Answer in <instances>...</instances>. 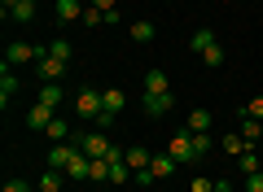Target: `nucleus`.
<instances>
[{
	"label": "nucleus",
	"mask_w": 263,
	"mask_h": 192,
	"mask_svg": "<svg viewBox=\"0 0 263 192\" xmlns=\"http://www.w3.org/2000/svg\"><path fill=\"white\" fill-rule=\"evenodd\" d=\"M88 179H92V183H110V162H105V157H97V162H92V175H88Z\"/></svg>",
	"instance_id": "26"
},
{
	"label": "nucleus",
	"mask_w": 263,
	"mask_h": 192,
	"mask_svg": "<svg viewBox=\"0 0 263 192\" xmlns=\"http://www.w3.org/2000/svg\"><path fill=\"white\" fill-rule=\"evenodd\" d=\"M92 122H97V131H110V127H114V114H110V110H101Z\"/></svg>",
	"instance_id": "32"
},
{
	"label": "nucleus",
	"mask_w": 263,
	"mask_h": 192,
	"mask_svg": "<svg viewBox=\"0 0 263 192\" xmlns=\"http://www.w3.org/2000/svg\"><path fill=\"white\" fill-rule=\"evenodd\" d=\"M237 166H241V175H254V170H263V153H259V148H246V153L237 157Z\"/></svg>",
	"instance_id": "16"
},
{
	"label": "nucleus",
	"mask_w": 263,
	"mask_h": 192,
	"mask_svg": "<svg viewBox=\"0 0 263 192\" xmlns=\"http://www.w3.org/2000/svg\"><path fill=\"white\" fill-rule=\"evenodd\" d=\"M167 110H171V96H145V114L149 118H162Z\"/></svg>",
	"instance_id": "24"
},
{
	"label": "nucleus",
	"mask_w": 263,
	"mask_h": 192,
	"mask_svg": "<svg viewBox=\"0 0 263 192\" xmlns=\"http://www.w3.org/2000/svg\"><path fill=\"white\" fill-rule=\"evenodd\" d=\"M35 70L44 83H57L66 74V61H57V57H48V44H40V57H35Z\"/></svg>",
	"instance_id": "3"
},
{
	"label": "nucleus",
	"mask_w": 263,
	"mask_h": 192,
	"mask_svg": "<svg viewBox=\"0 0 263 192\" xmlns=\"http://www.w3.org/2000/svg\"><path fill=\"white\" fill-rule=\"evenodd\" d=\"M241 136L250 140V144H259V140H263V122H259V118H246V114H241Z\"/></svg>",
	"instance_id": "25"
},
{
	"label": "nucleus",
	"mask_w": 263,
	"mask_h": 192,
	"mask_svg": "<svg viewBox=\"0 0 263 192\" xmlns=\"http://www.w3.org/2000/svg\"><path fill=\"white\" fill-rule=\"evenodd\" d=\"M40 57V44H27V39H13L5 48V66H22V61H35Z\"/></svg>",
	"instance_id": "4"
},
{
	"label": "nucleus",
	"mask_w": 263,
	"mask_h": 192,
	"mask_svg": "<svg viewBox=\"0 0 263 192\" xmlns=\"http://www.w3.org/2000/svg\"><path fill=\"white\" fill-rule=\"evenodd\" d=\"M215 192H233V183H228V179H215Z\"/></svg>",
	"instance_id": "36"
},
{
	"label": "nucleus",
	"mask_w": 263,
	"mask_h": 192,
	"mask_svg": "<svg viewBox=\"0 0 263 192\" xmlns=\"http://www.w3.org/2000/svg\"><path fill=\"white\" fill-rule=\"evenodd\" d=\"M62 179H66L62 170H48V166H44V175H40V183H35V192H62Z\"/></svg>",
	"instance_id": "17"
},
{
	"label": "nucleus",
	"mask_w": 263,
	"mask_h": 192,
	"mask_svg": "<svg viewBox=\"0 0 263 192\" xmlns=\"http://www.w3.org/2000/svg\"><path fill=\"white\" fill-rule=\"evenodd\" d=\"M88 5H92V9H101V13H119V5H114V0H88Z\"/></svg>",
	"instance_id": "35"
},
{
	"label": "nucleus",
	"mask_w": 263,
	"mask_h": 192,
	"mask_svg": "<svg viewBox=\"0 0 263 192\" xmlns=\"http://www.w3.org/2000/svg\"><path fill=\"white\" fill-rule=\"evenodd\" d=\"M70 157H75V144L66 140V144H53V148H48L44 166H48V170H62V175H66V162H70Z\"/></svg>",
	"instance_id": "7"
},
{
	"label": "nucleus",
	"mask_w": 263,
	"mask_h": 192,
	"mask_svg": "<svg viewBox=\"0 0 263 192\" xmlns=\"http://www.w3.org/2000/svg\"><path fill=\"white\" fill-rule=\"evenodd\" d=\"M0 192H35V188H31L27 179H9V183H5V188H0Z\"/></svg>",
	"instance_id": "34"
},
{
	"label": "nucleus",
	"mask_w": 263,
	"mask_h": 192,
	"mask_svg": "<svg viewBox=\"0 0 263 192\" xmlns=\"http://www.w3.org/2000/svg\"><path fill=\"white\" fill-rule=\"evenodd\" d=\"M241 114H246V118H259V122H263V96H250V105H246Z\"/></svg>",
	"instance_id": "30"
},
{
	"label": "nucleus",
	"mask_w": 263,
	"mask_h": 192,
	"mask_svg": "<svg viewBox=\"0 0 263 192\" xmlns=\"http://www.w3.org/2000/svg\"><path fill=\"white\" fill-rule=\"evenodd\" d=\"M44 136L53 140V144H66V140L75 136V131H70V122H66V118H53V122H48V127H44Z\"/></svg>",
	"instance_id": "14"
},
{
	"label": "nucleus",
	"mask_w": 263,
	"mask_h": 192,
	"mask_svg": "<svg viewBox=\"0 0 263 192\" xmlns=\"http://www.w3.org/2000/svg\"><path fill=\"white\" fill-rule=\"evenodd\" d=\"M189 192H215V179H211V175H197V179L189 183Z\"/></svg>",
	"instance_id": "29"
},
{
	"label": "nucleus",
	"mask_w": 263,
	"mask_h": 192,
	"mask_svg": "<svg viewBox=\"0 0 263 192\" xmlns=\"http://www.w3.org/2000/svg\"><path fill=\"white\" fill-rule=\"evenodd\" d=\"M53 13H57V22H84V5L79 0H53Z\"/></svg>",
	"instance_id": "10"
},
{
	"label": "nucleus",
	"mask_w": 263,
	"mask_h": 192,
	"mask_svg": "<svg viewBox=\"0 0 263 192\" xmlns=\"http://www.w3.org/2000/svg\"><path fill=\"white\" fill-rule=\"evenodd\" d=\"M101 101H105V110H110V114H123L127 96H123V88H105V92H101Z\"/></svg>",
	"instance_id": "19"
},
{
	"label": "nucleus",
	"mask_w": 263,
	"mask_h": 192,
	"mask_svg": "<svg viewBox=\"0 0 263 192\" xmlns=\"http://www.w3.org/2000/svg\"><path fill=\"white\" fill-rule=\"evenodd\" d=\"M219 61H224V48H219V39H215V44L202 53V66H219Z\"/></svg>",
	"instance_id": "28"
},
{
	"label": "nucleus",
	"mask_w": 263,
	"mask_h": 192,
	"mask_svg": "<svg viewBox=\"0 0 263 192\" xmlns=\"http://www.w3.org/2000/svg\"><path fill=\"white\" fill-rule=\"evenodd\" d=\"M48 57H57V61H66V66H70V57H75L70 39H48Z\"/></svg>",
	"instance_id": "21"
},
{
	"label": "nucleus",
	"mask_w": 263,
	"mask_h": 192,
	"mask_svg": "<svg viewBox=\"0 0 263 192\" xmlns=\"http://www.w3.org/2000/svg\"><path fill=\"white\" fill-rule=\"evenodd\" d=\"M13 96H18V79L9 74V66H0V110H9Z\"/></svg>",
	"instance_id": "11"
},
{
	"label": "nucleus",
	"mask_w": 263,
	"mask_h": 192,
	"mask_svg": "<svg viewBox=\"0 0 263 192\" xmlns=\"http://www.w3.org/2000/svg\"><path fill=\"white\" fill-rule=\"evenodd\" d=\"M40 13V0H18V9L9 13V22H18V27H27V22H35Z\"/></svg>",
	"instance_id": "12"
},
{
	"label": "nucleus",
	"mask_w": 263,
	"mask_h": 192,
	"mask_svg": "<svg viewBox=\"0 0 263 192\" xmlns=\"http://www.w3.org/2000/svg\"><path fill=\"white\" fill-rule=\"evenodd\" d=\"M211 44H215V31H211V27H197V31H193V39H189V48H193V53H197V57L206 53V48H211Z\"/></svg>",
	"instance_id": "15"
},
{
	"label": "nucleus",
	"mask_w": 263,
	"mask_h": 192,
	"mask_svg": "<svg viewBox=\"0 0 263 192\" xmlns=\"http://www.w3.org/2000/svg\"><path fill=\"white\" fill-rule=\"evenodd\" d=\"M176 157H171V153H154V162H149V175H154V179H167V175L171 170H176Z\"/></svg>",
	"instance_id": "13"
},
{
	"label": "nucleus",
	"mask_w": 263,
	"mask_h": 192,
	"mask_svg": "<svg viewBox=\"0 0 263 192\" xmlns=\"http://www.w3.org/2000/svg\"><path fill=\"white\" fill-rule=\"evenodd\" d=\"M211 127H215V114L211 110H193L189 114V131H211Z\"/></svg>",
	"instance_id": "18"
},
{
	"label": "nucleus",
	"mask_w": 263,
	"mask_h": 192,
	"mask_svg": "<svg viewBox=\"0 0 263 192\" xmlns=\"http://www.w3.org/2000/svg\"><path fill=\"white\" fill-rule=\"evenodd\" d=\"M154 35H158V27H154V22H145V18L132 22V39H136V44H149Z\"/></svg>",
	"instance_id": "22"
},
{
	"label": "nucleus",
	"mask_w": 263,
	"mask_h": 192,
	"mask_svg": "<svg viewBox=\"0 0 263 192\" xmlns=\"http://www.w3.org/2000/svg\"><path fill=\"white\" fill-rule=\"evenodd\" d=\"M193 148H197V157H206L211 153V131H193Z\"/></svg>",
	"instance_id": "27"
},
{
	"label": "nucleus",
	"mask_w": 263,
	"mask_h": 192,
	"mask_svg": "<svg viewBox=\"0 0 263 192\" xmlns=\"http://www.w3.org/2000/svg\"><path fill=\"white\" fill-rule=\"evenodd\" d=\"M75 110H79V118H97V114L105 110L101 92H97V88H79L75 92Z\"/></svg>",
	"instance_id": "1"
},
{
	"label": "nucleus",
	"mask_w": 263,
	"mask_h": 192,
	"mask_svg": "<svg viewBox=\"0 0 263 192\" xmlns=\"http://www.w3.org/2000/svg\"><path fill=\"white\" fill-rule=\"evenodd\" d=\"M101 22H105V13H101V9H92V5H88V9H84V27H101Z\"/></svg>",
	"instance_id": "31"
},
{
	"label": "nucleus",
	"mask_w": 263,
	"mask_h": 192,
	"mask_svg": "<svg viewBox=\"0 0 263 192\" xmlns=\"http://www.w3.org/2000/svg\"><path fill=\"white\" fill-rule=\"evenodd\" d=\"M123 162H127V166H132V175H136V170H149L154 153H149L145 144H127V148H123Z\"/></svg>",
	"instance_id": "6"
},
{
	"label": "nucleus",
	"mask_w": 263,
	"mask_h": 192,
	"mask_svg": "<svg viewBox=\"0 0 263 192\" xmlns=\"http://www.w3.org/2000/svg\"><path fill=\"white\" fill-rule=\"evenodd\" d=\"M246 192H263V170H254V175H246Z\"/></svg>",
	"instance_id": "33"
},
{
	"label": "nucleus",
	"mask_w": 263,
	"mask_h": 192,
	"mask_svg": "<svg viewBox=\"0 0 263 192\" xmlns=\"http://www.w3.org/2000/svg\"><path fill=\"white\" fill-rule=\"evenodd\" d=\"M40 101H44V105H53V110H57V105L66 101V92H62V83H44V88H40Z\"/></svg>",
	"instance_id": "23"
},
{
	"label": "nucleus",
	"mask_w": 263,
	"mask_h": 192,
	"mask_svg": "<svg viewBox=\"0 0 263 192\" xmlns=\"http://www.w3.org/2000/svg\"><path fill=\"white\" fill-rule=\"evenodd\" d=\"M53 118H57V110H53V105H44V101H35V105L27 110V127H31V131H44Z\"/></svg>",
	"instance_id": "5"
},
{
	"label": "nucleus",
	"mask_w": 263,
	"mask_h": 192,
	"mask_svg": "<svg viewBox=\"0 0 263 192\" xmlns=\"http://www.w3.org/2000/svg\"><path fill=\"white\" fill-rule=\"evenodd\" d=\"M88 175H92V157L84 148H75V157L66 162V179H88Z\"/></svg>",
	"instance_id": "9"
},
{
	"label": "nucleus",
	"mask_w": 263,
	"mask_h": 192,
	"mask_svg": "<svg viewBox=\"0 0 263 192\" xmlns=\"http://www.w3.org/2000/svg\"><path fill=\"white\" fill-rule=\"evenodd\" d=\"M167 153L176 157L180 166H184V162H197V148H193V131H180V136H171V140H167Z\"/></svg>",
	"instance_id": "2"
},
{
	"label": "nucleus",
	"mask_w": 263,
	"mask_h": 192,
	"mask_svg": "<svg viewBox=\"0 0 263 192\" xmlns=\"http://www.w3.org/2000/svg\"><path fill=\"white\" fill-rule=\"evenodd\" d=\"M246 148H254V144H250V140L241 136V131H233V136H224V153H233V157H241Z\"/></svg>",
	"instance_id": "20"
},
{
	"label": "nucleus",
	"mask_w": 263,
	"mask_h": 192,
	"mask_svg": "<svg viewBox=\"0 0 263 192\" xmlns=\"http://www.w3.org/2000/svg\"><path fill=\"white\" fill-rule=\"evenodd\" d=\"M259 153H263V140H259Z\"/></svg>",
	"instance_id": "37"
},
{
	"label": "nucleus",
	"mask_w": 263,
	"mask_h": 192,
	"mask_svg": "<svg viewBox=\"0 0 263 192\" xmlns=\"http://www.w3.org/2000/svg\"><path fill=\"white\" fill-rule=\"evenodd\" d=\"M145 96H171L167 70H145Z\"/></svg>",
	"instance_id": "8"
}]
</instances>
